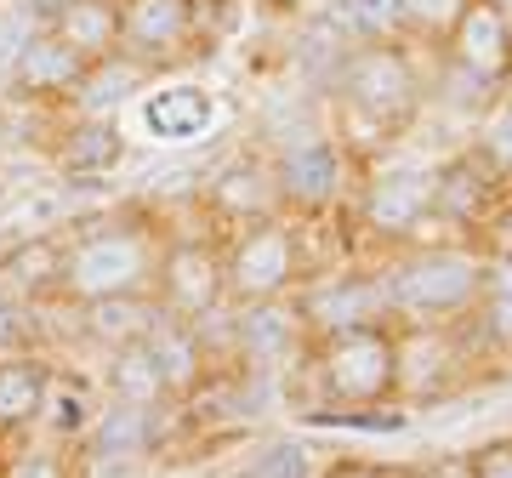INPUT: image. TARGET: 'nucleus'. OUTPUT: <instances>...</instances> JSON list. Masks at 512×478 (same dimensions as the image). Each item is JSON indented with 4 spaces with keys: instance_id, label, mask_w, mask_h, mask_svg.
<instances>
[{
    "instance_id": "nucleus-1",
    "label": "nucleus",
    "mask_w": 512,
    "mask_h": 478,
    "mask_svg": "<svg viewBox=\"0 0 512 478\" xmlns=\"http://www.w3.org/2000/svg\"><path fill=\"white\" fill-rule=\"evenodd\" d=\"M336 92H342V109H348L353 120H365L370 131H382V143L399 137L421 109L416 63H410V52H404L399 40H365V46L342 63Z\"/></svg>"
},
{
    "instance_id": "nucleus-2",
    "label": "nucleus",
    "mask_w": 512,
    "mask_h": 478,
    "mask_svg": "<svg viewBox=\"0 0 512 478\" xmlns=\"http://www.w3.org/2000/svg\"><path fill=\"white\" fill-rule=\"evenodd\" d=\"M154 239L143 228L109 222L92 228L74 245H63V296L74 302H97V296H143V285H154Z\"/></svg>"
},
{
    "instance_id": "nucleus-3",
    "label": "nucleus",
    "mask_w": 512,
    "mask_h": 478,
    "mask_svg": "<svg viewBox=\"0 0 512 478\" xmlns=\"http://www.w3.org/2000/svg\"><path fill=\"white\" fill-rule=\"evenodd\" d=\"M484 279H490L484 257L461 251V245H427L387 274V302L410 319H450L484 296Z\"/></svg>"
},
{
    "instance_id": "nucleus-4",
    "label": "nucleus",
    "mask_w": 512,
    "mask_h": 478,
    "mask_svg": "<svg viewBox=\"0 0 512 478\" xmlns=\"http://www.w3.org/2000/svg\"><path fill=\"white\" fill-rule=\"evenodd\" d=\"M302 274V251H296V228L285 222V211L262 222H245V234L228 245L222 257V291L234 302H279Z\"/></svg>"
},
{
    "instance_id": "nucleus-5",
    "label": "nucleus",
    "mask_w": 512,
    "mask_h": 478,
    "mask_svg": "<svg viewBox=\"0 0 512 478\" xmlns=\"http://www.w3.org/2000/svg\"><path fill=\"white\" fill-rule=\"evenodd\" d=\"M319 376L325 393L342 405H370L393 393L399 382V342L382 325H353V331H330L319 348Z\"/></svg>"
},
{
    "instance_id": "nucleus-6",
    "label": "nucleus",
    "mask_w": 512,
    "mask_h": 478,
    "mask_svg": "<svg viewBox=\"0 0 512 478\" xmlns=\"http://www.w3.org/2000/svg\"><path fill=\"white\" fill-rule=\"evenodd\" d=\"M154 291H160V308L200 325L205 313L217 308L222 296V251L217 245H200V239H177L165 245L160 262H154Z\"/></svg>"
},
{
    "instance_id": "nucleus-7",
    "label": "nucleus",
    "mask_w": 512,
    "mask_h": 478,
    "mask_svg": "<svg viewBox=\"0 0 512 478\" xmlns=\"http://www.w3.org/2000/svg\"><path fill=\"white\" fill-rule=\"evenodd\" d=\"M444 52H450V63L467 80L501 86V80H512V23L495 12L490 0H467V12L456 18V29L444 40Z\"/></svg>"
},
{
    "instance_id": "nucleus-8",
    "label": "nucleus",
    "mask_w": 512,
    "mask_h": 478,
    "mask_svg": "<svg viewBox=\"0 0 512 478\" xmlns=\"http://www.w3.org/2000/svg\"><path fill=\"white\" fill-rule=\"evenodd\" d=\"M274 177H279V205L285 211H325L348 188V154L330 137H308L279 160Z\"/></svg>"
},
{
    "instance_id": "nucleus-9",
    "label": "nucleus",
    "mask_w": 512,
    "mask_h": 478,
    "mask_svg": "<svg viewBox=\"0 0 512 478\" xmlns=\"http://www.w3.org/2000/svg\"><path fill=\"white\" fill-rule=\"evenodd\" d=\"M194 29H200L194 0H120V52H131L137 63L183 52Z\"/></svg>"
},
{
    "instance_id": "nucleus-10",
    "label": "nucleus",
    "mask_w": 512,
    "mask_h": 478,
    "mask_svg": "<svg viewBox=\"0 0 512 478\" xmlns=\"http://www.w3.org/2000/svg\"><path fill=\"white\" fill-rule=\"evenodd\" d=\"M359 217L382 239L416 234L421 222L433 217V171H382V177H370Z\"/></svg>"
},
{
    "instance_id": "nucleus-11",
    "label": "nucleus",
    "mask_w": 512,
    "mask_h": 478,
    "mask_svg": "<svg viewBox=\"0 0 512 478\" xmlns=\"http://www.w3.org/2000/svg\"><path fill=\"white\" fill-rule=\"evenodd\" d=\"M86 74H92L86 57L74 52V46H63L52 29H40L12 57V92L18 97H80Z\"/></svg>"
},
{
    "instance_id": "nucleus-12",
    "label": "nucleus",
    "mask_w": 512,
    "mask_h": 478,
    "mask_svg": "<svg viewBox=\"0 0 512 478\" xmlns=\"http://www.w3.org/2000/svg\"><path fill=\"white\" fill-rule=\"evenodd\" d=\"M495 194H501V177L484 166V154H456L433 171V217L456 222V228H478L490 222L495 211Z\"/></svg>"
},
{
    "instance_id": "nucleus-13",
    "label": "nucleus",
    "mask_w": 512,
    "mask_h": 478,
    "mask_svg": "<svg viewBox=\"0 0 512 478\" xmlns=\"http://www.w3.org/2000/svg\"><path fill=\"white\" fill-rule=\"evenodd\" d=\"M393 308L387 302V279H365V274H342L336 285L308 296L302 319H313L319 331H353V325H382V313Z\"/></svg>"
},
{
    "instance_id": "nucleus-14",
    "label": "nucleus",
    "mask_w": 512,
    "mask_h": 478,
    "mask_svg": "<svg viewBox=\"0 0 512 478\" xmlns=\"http://www.w3.org/2000/svg\"><path fill=\"white\" fill-rule=\"evenodd\" d=\"M57 171L74 177V183H92V177H109L120 160H126V131L114 126L109 114H86V120H74L63 131V143H57Z\"/></svg>"
},
{
    "instance_id": "nucleus-15",
    "label": "nucleus",
    "mask_w": 512,
    "mask_h": 478,
    "mask_svg": "<svg viewBox=\"0 0 512 478\" xmlns=\"http://www.w3.org/2000/svg\"><path fill=\"white\" fill-rule=\"evenodd\" d=\"M52 35L86 57V63H114L120 57V0H63L52 12Z\"/></svg>"
},
{
    "instance_id": "nucleus-16",
    "label": "nucleus",
    "mask_w": 512,
    "mask_h": 478,
    "mask_svg": "<svg viewBox=\"0 0 512 478\" xmlns=\"http://www.w3.org/2000/svg\"><path fill=\"white\" fill-rule=\"evenodd\" d=\"M211 200H217L222 217H234V222H262V217H274V211H285L279 205V177L262 160H234L211 183Z\"/></svg>"
},
{
    "instance_id": "nucleus-17",
    "label": "nucleus",
    "mask_w": 512,
    "mask_h": 478,
    "mask_svg": "<svg viewBox=\"0 0 512 478\" xmlns=\"http://www.w3.org/2000/svg\"><path fill=\"white\" fill-rule=\"evenodd\" d=\"M148 353H154V370H160L165 393H188L200 382V342H194V325L177 319V313H154L143 331Z\"/></svg>"
},
{
    "instance_id": "nucleus-18",
    "label": "nucleus",
    "mask_w": 512,
    "mask_h": 478,
    "mask_svg": "<svg viewBox=\"0 0 512 478\" xmlns=\"http://www.w3.org/2000/svg\"><path fill=\"white\" fill-rule=\"evenodd\" d=\"M143 120H148L154 137H165V143H188V137H205V131H211L217 103H211L200 86H165V92L148 97Z\"/></svg>"
},
{
    "instance_id": "nucleus-19",
    "label": "nucleus",
    "mask_w": 512,
    "mask_h": 478,
    "mask_svg": "<svg viewBox=\"0 0 512 478\" xmlns=\"http://www.w3.org/2000/svg\"><path fill=\"white\" fill-rule=\"evenodd\" d=\"M109 393L120 399V405H131V410L165 399V382H160V370H154V353H148L143 336H131V342L114 348V359H109Z\"/></svg>"
},
{
    "instance_id": "nucleus-20",
    "label": "nucleus",
    "mask_w": 512,
    "mask_h": 478,
    "mask_svg": "<svg viewBox=\"0 0 512 478\" xmlns=\"http://www.w3.org/2000/svg\"><path fill=\"white\" fill-rule=\"evenodd\" d=\"M0 279L18 296H40V291H63V245L57 239H23L12 257L0 262Z\"/></svg>"
},
{
    "instance_id": "nucleus-21",
    "label": "nucleus",
    "mask_w": 512,
    "mask_h": 478,
    "mask_svg": "<svg viewBox=\"0 0 512 478\" xmlns=\"http://www.w3.org/2000/svg\"><path fill=\"white\" fill-rule=\"evenodd\" d=\"M46 370L40 359H0V427H23L35 422L46 405Z\"/></svg>"
},
{
    "instance_id": "nucleus-22",
    "label": "nucleus",
    "mask_w": 512,
    "mask_h": 478,
    "mask_svg": "<svg viewBox=\"0 0 512 478\" xmlns=\"http://www.w3.org/2000/svg\"><path fill=\"white\" fill-rule=\"evenodd\" d=\"M239 342H245L251 359L274 365V359H285L291 342H296V313H285L279 302H251L245 319H239Z\"/></svg>"
},
{
    "instance_id": "nucleus-23",
    "label": "nucleus",
    "mask_w": 512,
    "mask_h": 478,
    "mask_svg": "<svg viewBox=\"0 0 512 478\" xmlns=\"http://www.w3.org/2000/svg\"><path fill=\"white\" fill-rule=\"evenodd\" d=\"M86 319H92V336H103V342L120 348V342L148 331L154 302H143V296H97V302H86Z\"/></svg>"
},
{
    "instance_id": "nucleus-24",
    "label": "nucleus",
    "mask_w": 512,
    "mask_h": 478,
    "mask_svg": "<svg viewBox=\"0 0 512 478\" xmlns=\"http://www.w3.org/2000/svg\"><path fill=\"white\" fill-rule=\"evenodd\" d=\"M461 12H467V0H404V35L427 40V46H444Z\"/></svg>"
},
{
    "instance_id": "nucleus-25",
    "label": "nucleus",
    "mask_w": 512,
    "mask_h": 478,
    "mask_svg": "<svg viewBox=\"0 0 512 478\" xmlns=\"http://www.w3.org/2000/svg\"><path fill=\"white\" fill-rule=\"evenodd\" d=\"M359 40H404V0H342Z\"/></svg>"
},
{
    "instance_id": "nucleus-26",
    "label": "nucleus",
    "mask_w": 512,
    "mask_h": 478,
    "mask_svg": "<svg viewBox=\"0 0 512 478\" xmlns=\"http://www.w3.org/2000/svg\"><path fill=\"white\" fill-rule=\"evenodd\" d=\"M40 410H52V427L57 433H63V439H74V433H86V427H92V393H86V387L80 382H69V387H46V405Z\"/></svg>"
},
{
    "instance_id": "nucleus-27",
    "label": "nucleus",
    "mask_w": 512,
    "mask_h": 478,
    "mask_svg": "<svg viewBox=\"0 0 512 478\" xmlns=\"http://www.w3.org/2000/svg\"><path fill=\"white\" fill-rule=\"evenodd\" d=\"M239 478H313V461L296 439H279V444H268Z\"/></svg>"
},
{
    "instance_id": "nucleus-28",
    "label": "nucleus",
    "mask_w": 512,
    "mask_h": 478,
    "mask_svg": "<svg viewBox=\"0 0 512 478\" xmlns=\"http://www.w3.org/2000/svg\"><path fill=\"white\" fill-rule=\"evenodd\" d=\"M478 154H484V166H490L501 183H512V103L495 114L490 126H484V137H478Z\"/></svg>"
},
{
    "instance_id": "nucleus-29",
    "label": "nucleus",
    "mask_w": 512,
    "mask_h": 478,
    "mask_svg": "<svg viewBox=\"0 0 512 478\" xmlns=\"http://www.w3.org/2000/svg\"><path fill=\"white\" fill-rule=\"evenodd\" d=\"M484 319H490V331L501 336V342H512V262L507 268H495L490 279H484Z\"/></svg>"
},
{
    "instance_id": "nucleus-30",
    "label": "nucleus",
    "mask_w": 512,
    "mask_h": 478,
    "mask_svg": "<svg viewBox=\"0 0 512 478\" xmlns=\"http://www.w3.org/2000/svg\"><path fill=\"white\" fill-rule=\"evenodd\" d=\"M478 478H512V444H490L478 456Z\"/></svg>"
},
{
    "instance_id": "nucleus-31",
    "label": "nucleus",
    "mask_w": 512,
    "mask_h": 478,
    "mask_svg": "<svg viewBox=\"0 0 512 478\" xmlns=\"http://www.w3.org/2000/svg\"><path fill=\"white\" fill-rule=\"evenodd\" d=\"M12 478H63V467H57L52 456H23L18 467H12Z\"/></svg>"
},
{
    "instance_id": "nucleus-32",
    "label": "nucleus",
    "mask_w": 512,
    "mask_h": 478,
    "mask_svg": "<svg viewBox=\"0 0 512 478\" xmlns=\"http://www.w3.org/2000/svg\"><path fill=\"white\" fill-rule=\"evenodd\" d=\"M490 6H495V12H501L507 23H512V0H490Z\"/></svg>"
}]
</instances>
